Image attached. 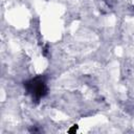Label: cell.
Masks as SVG:
<instances>
[{
	"instance_id": "obj_1",
	"label": "cell",
	"mask_w": 134,
	"mask_h": 134,
	"mask_svg": "<svg viewBox=\"0 0 134 134\" xmlns=\"http://www.w3.org/2000/svg\"><path fill=\"white\" fill-rule=\"evenodd\" d=\"M24 89L35 102H39L48 93L46 77L43 75H38L34 79L24 82Z\"/></svg>"
},
{
	"instance_id": "obj_2",
	"label": "cell",
	"mask_w": 134,
	"mask_h": 134,
	"mask_svg": "<svg viewBox=\"0 0 134 134\" xmlns=\"http://www.w3.org/2000/svg\"><path fill=\"white\" fill-rule=\"evenodd\" d=\"M76 130H77V126H76V125H74L72 128H70V129L68 130V132H69V133H72V132H75Z\"/></svg>"
}]
</instances>
